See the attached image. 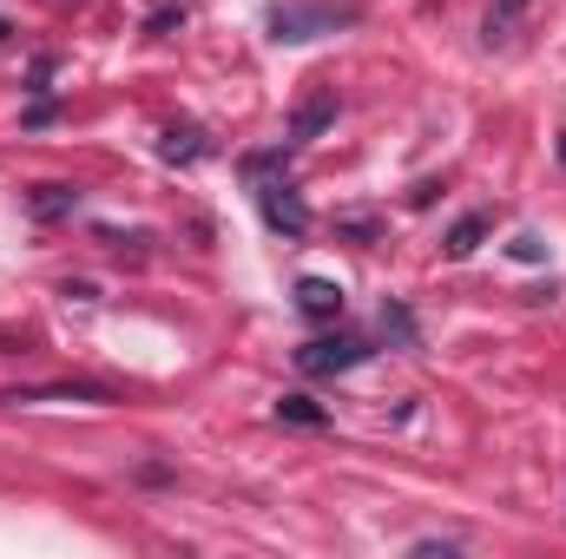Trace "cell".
<instances>
[{
    "label": "cell",
    "mask_w": 566,
    "mask_h": 559,
    "mask_svg": "<svg viewBox=\"0 0 566 559\" xmlns=\"http://www.w3.org/2000/svg\"><path fill=\"white\" fill-rule=\"evenodd\" d=\"M27 204H33V218H66V211L80 204V191H73V184H33Z\"/></svg>",
    "instance_id": "obj_7"
},
{
    "label": "cell",
    "mask_w": 566,
    "mask_h": 559,
    "mask_svg": "<svg viewBox=\"0 0 566 559\" xmlns=\"http://www.w3.org/2000/svg\"><path fill=\"white\" fill-rule=\"evenodd\" d=\"M356 362H369V342H363V336H316V342L296 349V369H303V376H343V369H356Z\"/></svg>",
    "instance_id": "obj_3"
},
{
    "label": "cell",
    "mask_w": 566,
    "mask_h": 559,
    "mask_svg": "<svg viewBox=\"0 0 566 559\" xmlns=\"http://www.w3.org/2000/svg\"><path fill=\"white\" fill-rule=\"evenodd\" d=\"M349 20H356V7H329V0H277V7H271V40L303 46V40L336 33V27H349Z\"/></svg>",
    "instance_id": "obj_1"
},
{
    "label": "cell",
    "mask_w": 566,
    "mask_h": 559,
    "mask_svg": "<svg viewBox=\"0 0 566 559\" xmlns=\"http://www.w3.org/2000/svg\"><path fill=\"white\" fill-rule=\"evenodd\" d=\"M7 402H106V389H93V382H73V389H20Z\"/></svg>",
    "instance_id": "obj_9"
},
{
    "label": "cell",
    "mask_w": 566,
    "mask_h": 559,
    "mask_svg": "<svg viewBox=\"0 0 566 559\" xmlns=\"http://www.w3.org/2000/svg\"><path fill=\"white\" fill-rule=\"evenodd\" d=\"M343 231H349V238H376L382 224H376V218H343Z\"/></svg>",
    "instance_id": "obj_15"
},
{
    "label": "cell",
    "mask_w": 566,
    "mask_h": 559,
    "mask_svg": "<svg viewBox=\"0 0 566 559\" xmlns=\"http://www.w3.org/2000/svg\"><path fill=\"white\" fill-rule=\"evenodd\" d=\"M507 251H514V257H521V264H541V257H547V244H541V238H514V244H507Z\"/></svg>",
    "instance_id": "obj_14"
},
{
    "label": "cell",
    "mask_w": 566,
    "mask_h": 559,
    "mask_svg": "<svg viewBox=\"0 0 566 559\" xmlns=\"http://www.w3.org/2000/svg\"><path fill=\"white\" fill-rule=\"evenodd\" d=\"M481 238H488V218H481V211H468V218H454V231H448V244H441V251H448V257H474V251H481Z\"/></svg>",
    "instance_id": "obj_6"
},
{
    "label": "cell",
    "mask_w": 566,
    "mask_h": 559,
    "mask_svg": "<svg viewBox=\"0 0 566 559\" xmlns=\"http://www.w3.org/2000/svg\"><path fill=\"white\" fill-rule=\"evenodd\" d=\"M258 184V211H264V224L283 231V238H303L310 231V204H303V191L283 178V171H264V178H251Z\"/></svg>",
    "instance_id": "obj_2"
},
{
    "label": "cell",
    "mask_w": 566,
    "mask_h": 559,
    "mask_svg": "<svg viewBox=\"0 0 566 559\" xmlns=\"http://www.w3.org/2000/svg\"><path fill=\"white\" fill-rule=\"evenodd\" d=\"M158 151H165L171 165H191V158H205V133H198V126H171Z\"/></svg>",
    "instance_id": "obj_10"
},
{
    "label": "cell",
    "mask_w": 566,
    "mask_h": 559,
    "mask_svg": "<svg viewBox=\"0 0 566 559\" xmlns=\"http://www.w3.org/2000/svg\"><path fill=\"white\" fill-rule=\"evenodd\" d=\"M171 27H185V0H165V7L145 20V33H171Z\"/></svg>",
    "instance_id": "obj_13"
},
{
    "label": "cell",
    "mask_w": 566,
    "mask_h": 559,
    "mask_svg": "<svg viewBox=\"0 0 566 559\" xmlns=\"http://www.w3.org/2000/svg\"><path fill=\"white\" fill-rule=\"evenodd\" d=\"M521 13H527V0H494V7H488V46L507 40V33L521 27Z\"/></svg>",
    "instance_id": "obj_11"
},
{
    "label": "cell",
    "mask_w": 566,
    "mask_h": 559,
    "mask_svg": "<svg viewBox=\"0 0 566 559\" xmlns=\"http://www.w3.org/2000/svg\"><path fill=\"white\" fill-rule=\"evenodd\" d=\"M0 40H7V13H0Z\"/></svg>",
    "instance_id": "obj_16"
},
{
    "label": "cell",
    "mask_w": 566,
    "mask_h": 559,
    "mask_svg": "<svg viewBox=\"0 0 566 559\" xmlns=\"http://www.w3.org/2000/svg\"><path fill=\"white\" fill-rule=\"evenodd\" d=\"M277 421H290V428H323L329 415H323L310 395H283V402H277Z\"/></svg>",
    "instance_id": "obj_12"
},
{
    "label": "cell",
    "mask_w": 566,
    "mask_h": 559,
    "mask_svg": "<svg viewBox=\"0 0 566 559\" xmlns=\"http://www.w3.org/2000/svg\"><path fill=\"white\" fill-rule=\"evenodd\" d=\"M329 119H336V93H310V99L296 106V119H290V145H310Z\"/></svg>",
    "instance_id": "obj_5"
},
{
    "label": "cell",
    "mask_w": 566,
    "mask_h": 559,
    "mask_svg": "<svg viewBox=\"0 0 566 559\" xmlns=\"http://www.w3.org/2000/svg\"><path fill=\"white\" fill-rule=\"evenodd\" d=\"M296 309H303L310 323H336V316H343V283L303 277V283H296Z\"/></svg>",
    "instance_id": "obj_4"
},
{
    "label": "cell",
    "mask_w": 566,
    "mask_h": 559,
    "mask_svg": "<svg viewBox=\"0 0 566 559\" xmlns=\"http://www.w3.org/2000/svg\"><path fill=\"white\" fill-rule=\"evenodd\" d=\"M376 323H382V336H389V342H402V349H416V342H422V329H416V316H409L402 303H382V316H376Z\"/></svg>",
    "instance_id": "obj_8"
}]
</instances>
